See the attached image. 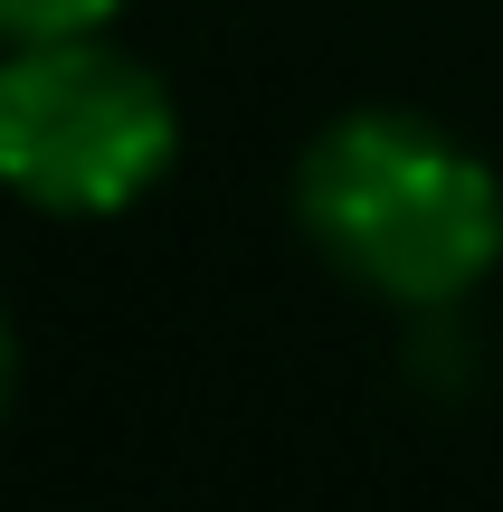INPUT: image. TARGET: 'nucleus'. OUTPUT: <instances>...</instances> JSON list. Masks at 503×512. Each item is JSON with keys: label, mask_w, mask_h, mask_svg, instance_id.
Segmentation results:
<instances>
[{"label": "nucleus", "mask_w": 503, "mask_h": 512, "mask_svg": "<svg viewBox=\"0 0 503 512\" xmlns=\"http://www.w3.org/2000/svg\"><path fill=\"white\" fill-rule=\"evenodd\" d=\"M10 389H19V332H10V313H0V408H10Z\"/></svg>", "instance_id": "4"}, {"label": "nucleus", "mask_w": 503, "mask_h": 512, "mask_svg": "<svg viewBox=\"0 0 503 512\" xmlns=\"http://www.w3.org/2000/svg\"><path fill=\"white\" fill-rule=\"evenodd\" d=\"M295 228L342 285L447 313L503 266V181L437 114L352 105L295 162Z\"/></svg>", "instance_id": "1"}, {"label": "nucleus", "mask_w": 503, "mask_h": 512, "mask_svg": "<svg viewBox=\"0 0 503 512\" xmlns=\"http://www.w3.org/2000/svg\"><path fill=\"white\" fill-rule=\"evenodd\" d=\"M181 152V105L105 29L0 48V190L48 219H114Z\"/></svg>", "instance_id": "2"}, {"label": "nucleus", "mask_w": 503, "mask_h": 512, "mask_svg": "<svg viewBox=\"0 0 503 512\" xmlns=\"http://www.w3.org/2000/svg\"><path fill=\"white\" fill-rule=\"evenodd\" d=\"M124 0H0V38H76L105 29Z\"/></svg>", "instance_id": "3"}]
</instances>
